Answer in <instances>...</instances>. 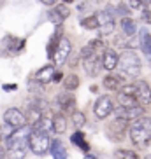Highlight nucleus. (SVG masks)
<instances>
[{"instance_id":"obj_1","label":"nucleus","mask_w":151,"mask_h":159,"mask_svg":"<svg viewBox=\"0 0 151 159\" xmlns=\"http://www.w3.org/2000/svg\"><path fill=\"white\" fill-rule=\"evenodd\" d=\"M30 128L21 126L16 128L9 136H5V152L11 159H25L27 156V145H28Z\"/></svg>"},{"instance_id":"obj_2","label":"nucleus","mask_w":151,"mask_h":159,"mask_svg":"<svg viewBox=\"0 0 151 159\" xmlns=\"http://www.w3.org/2000/svg\"><path fill=\"white\" fill-rule=\"evenodd\" d=\"M130 140L135 145H148L151 140V117L141 116L130 126Z\"/></svg>"},{"instance_id":"obj_3","label":"nucleus","mask_w":151,"mask_h":159,"mask_svg":"<svg viewBox=\"0 0 151 159\" xmlns=\"http://www.w3.org/2000/svg\"><path fill=\"white\" fill-rule=\"evenodd\" d=\"M119 70L123 72V75H128V77H137L141 74L142 63L141 58L137 56L132 49H125V51L119 54L118 58V65H116Z\"/></svg>"},{"instance_id":"obj_4","label":"nucleus","mask_w":151,"mask_h":159,"mask_svg":"<svg viewBox=\"0 0 151 159\" xmlns=\"http://www.w3.org/2000/svg\"><path fill=\"white\" fill-rule=\"evenodd\" d=\"M49 135L47 133H41V131H30L28 135V147L35 156H44L49 150Z\"/></svg>"},{"instance_id":"obj_5","label":"nucleus","mask_w":151,"mask_h":159,"mask_svg":"<svg viewBox=\"0 0 151 159\" xmlns=\"http://www.w3.org/2000/svg\"><path fill=\"white\" fill-rule=\"evenodd\" d=\"M23 47H25V39H18L14 35H5L0 40V56L2 58L16 56L23 51Z\"/></svg>"},{"instance_id":"obj_6","label":"nucleus","mask_w":151,"mask_h":159,"mask_svg":"<svg viewBox=\"0 0 151 159\" xmlns=\"http://www.w3.org/2000/svg\"><path fill=\"white\" fill-rule=\"evenodd\" d=\"M71 51H72L71 40L65 39V37H61L60 40H58L53 54H51V60L55 61V65H63V63H67V60L71 56Z\"/></svg>"},{"instance_id":"obj_7","label":"nucleus","mask_w":151,"mask_h":159,"mask_svg":"<svg viewBox=\"0 0 151 159\" xmlns=\"http://www.w3.org/2000/svg\"><path fill=\"white\" fill-rule=\"evenodd\" d=\"M134 98H135V102L141 107L151 103V89H149V84H148L146 80H137V82H134Z\"/></svg>"},{"instance_id":"obj_8","label":"nucleus","mask_w":151,"mask_h":159,"mask_svg":"<svg viewBox=\"0 0 151 159\" xmlns=\"http://www.w3.org/2000/svg\"><path fill=\"white\" fill-rule=\"evenodd\" d=\"M114 114H116V119H119V121H135V119H139L141 116H144V107H141V105H135V107H116V110H114Z\"/></svg>"},{"instance_id":"obj_9","label":"nucleus","mask_w":151,"mask_h":159,"mask_svg":"<svg viewBox=\"0 0 151 159\" xmlns=\"http://www.w3.org/2000/svg\"><path fill=\"white\" fill-rule=\"evenodd\" d=\"M114 110V103L111 96H99V100L95 102L93 112L97 116V119H105L107 116H111Z\"/></svg>"},{"instance_id":"obj_10","label":"nucleus","mask_w":151,"mask_h":159,"mask_svg":"<svg viewBox=\"0 0 151 159\" xmlns=\"http://www.w3.org/2000/svg\"><path fill=\"white\" fill-rule=\"evenodd\" d=\"M4 121L5 124H9L11 128H21V126H27V117H25V114L19 110V108H7L4 114Z\"/></svg>"},{"instance_id":"obj_11","label":"nucleus","mask_w":151,"mask_h":159,"mask_svg":"<svg viewBox=\"0 0 151 159\" xmlns=\"http://www.w3.org/2000/svg\"><path fill=\"white\" fill-rule=\"evenodd\" d=\"M83 66H85V72L88 75H91V77L99 75L100 68H102V65H100V54L99 52H90V54L83 56Z\"/></svg>"},{"instance_id":"obj_12","label":"nucleus","mask_w":151,"mask_h":159,"mask_svg":"<svg viewBox=\"0 0 151 159\" xmlns=\"http://www.w3.org/2000/svg\"><path fill=\"white\" fill-rule=\"evenodd\" d=\"M125 121H119V119H116V121H113L111 124L107 126V129H105V133H107V136L111 138L113 142H121L123 136H125Z\"/></svg>"},{"instance_id":"obj_13","label":"nucleus","mask_w":151,"mask_h":159,"mask_svg":"<svg viewBox=\"0 0 151 159\" xmlns=\"http://www.w3.org/2000/svg\"><path fill=\"white\" fill-rule=\"evenodd\" d=\"M58 105H60L63 114H74L76 112V98L71 93H61L56 96Z\"/></svg>"},{"instance_id":"obj_14","label":"nucleus","mask_w":151,"mask_h":159,"mask_svg":"<svg viewBox=\"0 0 151 159\" xmlns=\"http://www.w3.org/2000/svg\"><path fill=\"white\" fill-rule=\"evenodd\" d=\"M55 66L53 65H46V66H42V68H39L37 72H35V75H33V80L35 82H39V84H49L53 80V75H55Z\"/></svg>"},{"instance_id":"obj_15","label":"nucleus","mask_w":151,"mask_h":159,"mask_svg":"<svg viewBox=\"0 0 151 159\" xmlns=\"http://www.w3.org/2000/svg\"><path fill=\"white\" fill-rule=\"evenodd\" d=\"M100 65H102V68H105L109 72L114 70L116 65H118V54L113 49H104V52L100 54Z\"/></svg>"},{"instance_id":"obj_16","label":"nucleus","mask_w":151,"mask_h":159,"mask_svg":"<svg viewBox=\"0 0 151 159\" xmlns=\"http://www.w3.org/2000/svg\"><path fill=\"white\" fill-rule=\"evenodd\" d=\"M49 152H51L53 159H67V149L65 145L61 143L60 140H51V145H49Z\"/></svg>"},{"instance_id":"obj_17","label":"nucleus","mask_w":151,"mask_h":159,"mask_svg":"<svg viewBox=\"0 0 151 159\" xmlns=\"http://www.w3.org/2000/svg\"><path fill=\"white\" fill-rule=\"evenodd\" d=\"M123 86V77L116 74H109L104 79V88H107L109 91H118Z\"/></svg>"},{"instance_id":"obj_18","label":"nucleus","mask_w":151,"mask_h":159,"mask_svg":"<svg viewBox=\"0 0 151 159\" xmlns=\"http://www.w3.org/2000/svg\"><path fill=\"white\" fill-rule=\"evenodd\" d=\"M33 131H41V133H47V135H49V131H53L51 117H47L46 114H44V116L41 117L35 124H33Z\"/></svg>"},{"instance_id":"obj_19","label":"nucleus","mask_w":151,"mask_h":159,"mask_svg":"<svg viewBox=\"0 0 151 159\" xmlns=\"http://www.w3.org/2000/svg\"><path fill=\"white\" fill-rule=\"evenodd\" d=\"M121 30H123V33L127 35V37H134L137 33V25H135V21H134L132 18H128V16H125V18H121Z\"/></svg>"},{"instance_id":"obj_20","label":"nucleus","mask_w":151,"mask_h":159,"mask_svg":"<svg viewBox=\"0 0 151 159\" xmlns=\"http://www.w3.org/2000/svg\"><path fill=\"white\" fill-rule=\"evenodd\" d=\"M42 116H44V114L41 112L37 107H33V105H30V103H28V110H27V114H25V117H27V122H30V124L33 126V124H35V122H37Z\"/></svg>"},{"instance_id":"obj_21","label":"nucleus","mask_w":151,"mask_h":159,"mask_svg":"<svg viewBox=\"0 0 151 159\" xmlns=\"http://www.w3.org/2000/svg\"><path fill=\"white\" fill-rule=\"evenodd\" d=\"M51 121H53V131H56V133H63V131L67 129V119H65L63 114H56Z\"/></svg>"},{"instance_id":"obj_22","label":"nucleus","mask_w":151,"mask_h":159,"mask_svg":"<svg viewBox=\"0 0 151 159\" xmlns=\"http://www.w3.org/2000/svg\"><path fill=\"white\" fill-rule=\"evenodd\" d=\"M71 142L74 145H77L81 150H85V152H88V149H90V147H88V143H86V140H85V135L81 133V129H77L74 135L71 136Z\"/></svg>"},{"instance_id":"obj_23","label":"nucleus","mask_w":151,"mask_h":159,"mask_svg":"<svg viewBox=\"0 0 151 159\" xmlns=\"http://www.w3.org/2000/svg\"><path fill=\"white\" fill-rule=\"evenodd\" d=\"M141 49L146 56H151V35L148 33V30H142L141 33Z\"/></svg>"},{"instance_id":"obj_24","label":"nucleus","mask_w":151,"mask_h":159,"mask_svg":"<svg viewBox=\"0 0 151 159\" xmlns=\"http://www.w3.org/2000/svg\"><path fill=\"white\" fill-rule=\"evenodd\" d=\"M63 86H65L67 91H74V89H77V86H79V77H77L76 74L67 75L65 79H63Z\"/></svg>"},{"instance_id":"obj_25","label":"nucleus","mask_w":151,"mask_h":159,"mask_svg":"<svg viewBox=\"0 0 151 159\" xmlns=\"http://www.w3.org/2000/svg\"><path fill=\"white\" fill-rule=\"evenodd\" d=\"M118 105H119V107H135V105H139V103H137L135 98L130 96V94H121V93H119Z\"/></svg>"},{"instance_id":"obj_26","label":"nucleus","mask_w":151,"mask_h":159,"mask_svg":"<svg viewBox=\"0 0 151 159\" xmlns=\"http://www.w3.org/2000/svg\"><path fill=\"white\" fill-rule=\"evenodd\" d=\"M81 25L86 30H95V28H99V19H97V16H88V18H85L81 21Z\"/></svg>"},{"instance_id":"obj_27","label":"nucleus","mask_w":151,"mask_h":159,"mask_svg":"<svg viewBox=\"0 0 151 159\" xmlns=\"http://www.w3.org/2000/svg\"><path fill=\"white\" fill-rule=\"evenodd\" d=\"M114 159H139V156L132 150H127V149H121V150H116L114 152Z\"/></svg>"},{"instance_id":"obj_28","label":"nucleus","mask_w":151,"mask_h":159,"mask_svg":"<svg viewBox=\"0 0 151 159\" xmlns=\"http://www.w3.org/2000/svg\"><path fill=\"white\" fill-rule=\"evenodd\" d=\"M72 122H74V128H76V129H81V128L85 126V122H86L85 114H81V112H77V110H76V112L72 114Z\"/></svg>"},{"instance_id":"obj_29","label":"nucleus","mask_w":151,"mask_h":159,"mask_svg":"<svg viewBox=\"0 0 151 159\" xmlns=\"http://www.w3.org/2000/svg\"><path fill=\"white\" fill-rule=\"evenodd\" d=\"M114 26H116V21H107V23L99 25L100 33H102V35H111V33L114 32Z\"/></svg>"},{"instance_id":"obj_30","label":"nucleus","mask_w":151,"mask_h":159,"mask_svg":"<svg viewBox=\"0 0 151 159\" xmlns=\"http://www.w3.org/2000/svg\"><path fill=\"white\" fill-rule=\"evenodd\" d=\"M55 12H56L61 19H65V18H69V14H71V9H69L67 4H58L56 7H55Z\"/></svg>"},{"instance_id":"obj_31","label":"nucleus","mask_w":151,"mask_h":159,"mask_svg":"<svg viewBox=\"0 0 151 159\" xmlns=\"http://www.w3.org/2000/svg\"><path fill=\"white\" fill-rule=\"evenodd\" d=\"M128 7H130V9H144L146 4H144L142 0H128Z\"/></svg>"},{"instance_id":"obj_32","label":"nucleus","mask_w":151,"mask_h":159,"mask_svg":"<svg viewBox=\"0 0 151 159\" xmlns=\"http://www.w3.org/2000/svg\"><path fill=\"white\" fill-rule=\"evenodd\" d=\"M142 21H144L146 25H151V11L148 9V7L142 9Z\"/></svg>"},{"instance_id":"obj_33","label":"nucleus","mask_w":151,"mask_h":159,"mask_svg":"<svg viewBox=\"0 0 151 159\" xmlns=\"http://www.w3.org/2000/svg\"><path fill=\"white\" fill-rule=\"evenodd\" d=\"M49 19H51V21H53L55 25H61V21H63V19H61L60 16L56 14V12H55V9H53L51 12H49Z\"/></svg>"},{"instance_id":"obj_34","label":"nucleus","mask_w":151,"mask_h":159,"mask_svg":"<svg viewBox=\"0 0 151 159\" xmlns=\"http://www.w3.org/2000/svg\"><path fill=\"white\" fill-rule=\"evenodd\" d=\"M16 84H4V91H14Z\"/></svg>"},{"instance_id":"obj_35","label":"nucleus","mask_w":151,"mask_h":159,"mask_svg":"<svg viewBox=\"0 0 151 159\" xmlns=\"http://www.w3.org/2000/svg\"><path fill=\"white\" fill-rule=\"evenodd\" d=\"M5 157V147L2 145V142H0V159Z\"/></svg>"},{"instance_id":"obj_36","label":"nucleus","mask_w":151,"mask_h":159,"mask_svg":"<svg viewBox=\"0 0 151 159\" xmlns=\"http://www.w3.org/2000/svg\"><path fill=\"white\" fill-rule=\"evenodd\" d=\"M41 2H42L44 5H55L58 2V0H41Z\"/></svg>"},{"instance_id":"obj_37","label":"nucleus","mask_w":151,"mask_h":159,"mask_svg":"<svg viewBox=\"0 0 151 159\" xmlns=\"http://www.w3.org/2000/svg\"><path fill=\"white\" fill-rule=\"evenodd\" d=\"M53 80H55V82L61 80V74H60V72H55V75H53Z\"/></svg>"},{"instance_id":"obj_38","label":"nucleus","mask_w":151,"mask_h":159,"mask_svg":"<svg viewBox=\"0 0 151 159\" xmlns=\"http://www.w3.org/2000/svg\"><path fill=\"white\" fill-rule=\"evenodd\" d=\"M86 159H95V157H93V156H88V157H86Z\"/></svg>"},{"instance_id":"obj_39","label":"nucleus","mask_w":151,"mask_h":159,"mask_svg":"<svg viewBox=\"0 0 151 159\" xmlns=\"http://www.w3.org/2000/svg\"><path fill=\"white\" fill-rule=\"evenodd\" d=\"M95 2H104V0H95Z\"/></svg>"},{"instance_id":"obj_40","label":"nucleus","mask_w":151,"mask_h":159,"mask_svg":"<svg viewBox=\"0 0 151 159\" xmlns=\"http://www.w3.org/2000/svg\"><path fill=\"white\" fill-rule=\"evenodd\" d=\"M146 159H151V156H149V157H146Z\"/></svg>"},{"instance_id":"obj_41","label":"nucleus","mask_w":151,"mask_h":159,"mask_svg":"<svg viewBox=\"0 0 151 159\" xmlns=\"http://www.w3.org/2000/svg\"><path fill=\"white\" fill-rule=\"evenodd\" d=\"M0 2H2V0H0Z\"/></svg>"}]
</instances>
